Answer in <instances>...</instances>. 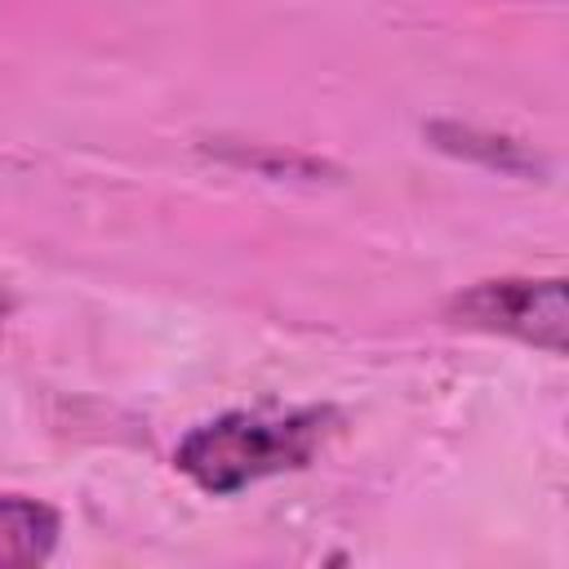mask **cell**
<instances>
[{"label":"cell","instance_id":"1","mask_svg":"<svg viewBox=\"0 0 569 569\" xmlns=\"http://www.w3.org/2000/svg\"><path fill=\"white\" fill-rule=\"evenodd\" d=\"M333 427V409H289V413H222L200 422L173 449L178 471L204 493H236L276 471L307 467Z\"/></svg>","mask_w":569,"mask_h":569},{"label":"cell","instance_id":"2","mask_svg":"<svg viewBox=\"0 0 569 569\" xmlns=\"http://www.w3.org/2000/svg\"><path fill=\"white\" fill-rule=\"evenodd\" d=\"M453 316L471 329L507 333L565 356V280H485L453 298Z\"/></svg>","mask_w":569,"mask_h":569},{"label":"cell","instance_id":"3","mask_svg":"<svg viewBox=\"0 0 569 569\" xmlns=\"http://www.w3.org/2000/svg\"><path fill=\"white\" fill-rule=\"evenodd\" d=\"M58 542V511L22 498L0 493V565H40L53 556Z\"/></svg>","mask_w":569,"mask_h":569},{"label":"cell","instance_id":"4","mask_svg":"<svg viewBox=\"0 0 569 569\" xmlns=\"http://www.w3.org/2000/svg\"><path fill=\"white\" fill-rule=\"evenodd\" d=\"M4 311H9V298H4V293H0V316H4Z\"/></svg>","mask_w":569,"mask_h":569}]
</instances>
